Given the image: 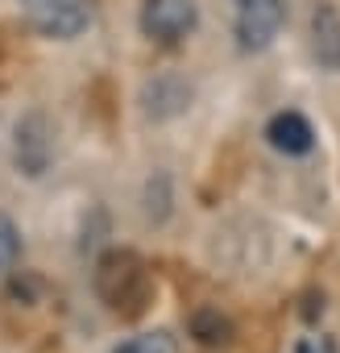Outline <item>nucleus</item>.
<instances>
[{
  "label": "nucleus",
  "mask_w": 340,
  "mask_h": 353,
  "mask_svg": "<svg viewBox=\"0 0 340 353\" xmlns=\"http://www.w3.org/2000/svg\"><path fill=\"white\" fill-rule=\"evenodd\" d=\"M96 295L108 303V312L116 316H141L149 295H153V279L141 254L133 250H108L96 262Z\"/></svg>",
  "instance_id": "nucleus-1"
},
{
  "label": "nucleus",
  "mask_w": 340,
  "mask_h": 353,
  "mask_svg": "<svg viewBox=\"0 0 340 353\" xmlns=\"http://www.w3.org/2000/svg\"><path fill=\"white\" fill-rule=\"evenodd\" d=\"M286 26V0H233V30L245 54L266 50Z\"/></svg>",
  "instance_id": "nucleus-2"
},
{
  "label": "nucleus",
  "mask_w": 340,
  "mask_h": 353,
  "mask_svg": "<svg viewBox=\"0 0 340 353\" xmlns=\"http://www.w3.org/2000/svg\"><path fill=\"white\" fill-rule=\"evenodd\" d=\"M25 21L54 42H71L92 26V0H21Z\"/></svg>",
  "instance_id": "nucleus-3"
},
{
  "label": "nucleus",
  "mask_w": 340,
  "mask_h": 353,
  "mask_svg": "<svg viewBox=\"0 0 340 353\" xmlns=\"http://www.w3.org/2000/svg\"><path fill=\"white\" fill-rule=\"evenodd\" d=\"M200 26V9L195 0H145L141 5V30L145 38L162 42V46H175L187 34H195Z\"/></svg>",
  "instance_id": "nucleus-4"
},
{
  "label": "nucleus",
  "mask_w": 340,
  "mask_h": 353,
  "mask_svg": "<svg viewBox=\"0 0 340 353\" xmlns=\"http://www.w3.org/2000/svg\"><path fill=\"white\" fill-rule=\"evenodd\" d=\"M311 54L319 67L340 71V13L332 5L311 9Z\"/></svg>",
  "instance_id": "nucleus-5"
},
{
  "label": "nucleus",
  "mask_w": 340,
  "mask_h": 353,
  "mask_svg": "<svg viewBox=\"0 0 340 353\" xmlns=\"http://www.w3.org/2000/svg\"><path fill=\"white\" fill-rule=\"evenodd\" d=\"M266 137H270V145H274L278 154H290V158L311 154V145H315V129H311L307 117H299V112H278V117L266 125Z\"/></svg>",
  "instance_id": "nucleus-6"
},
{
  "label": "nucleus",
  "mask_w": 340,
  "mask_h": 353,
  "mask_svg": "<svg viewBox=\"0 0 340 353\" xmlns=\"http://www.w3.org/2000/svg\"><path fill=\"white\" fill-rule=\"evenodd\" d=\"M191 336H195L200 345H208V349H220V345L233 341V324H229V316H220L216 307H200V312L191 316Z\"/></svg>",
  "instance_id": "nucleus-7"
},
{
  "label": "nucleus",
  "mask_w": 340,
  "mask_h": 353,
  "mask_svg": "<svg viewBox=\"0 0 340 353\" xmlns=\"http://www.w3.org/2000/svg\"><path fill=\"white\" fill-rule=\"evenodd\" d=\"M34 125H38V117H30V121L17 129V145H46V137H38ZM17 162H21L30 174H42V166H46V150H42V158H30L25 150H17Z\"/></svg>",
  "instance_id": "nucleus-8"
},
{
  "label": "nucleus",
  "mask_w": 340,
  "mask_h": 353,
  "mask_svg": "<svg viewBox=\"0 0 340 353\" xmlns=\"http://www.w3.org/2000/svg\"><path fill=\"white\" fill-rule=\"evenodd\" d=\"M17 258H21V237H17L13 221L0 216V274H9L17 266Z\"/></svg>",
  "instance_id": "nucleus-9"
},
{
  "label": "nucleus",
  "mask_w": 340,
  "mask_h": 353,
  "mask_svg": "<svg viewBox=\"0 0 340 353\" xmlns=\"http://www.w3.org/2000/svg\"><path fill=\"white\" fill-rule=\"evenodd\" d=\"M116 353H175V341H170L166 332H145V336L125 341Z\"/></svg>",
  "instance_id": "nucleus-10"
},
{
  "label": "nucleus",
  "mask_w": 340,
  "mask_h": 353,
  "mask_svg": "<svg viewBox=\"0 0 340 353\" xmlns=\"http://www.w3.org/2000/svg\"><path fill=\"white\" fill-rule=\"evenodd\" d=\"M295 353H336V345H332L328 336H303V341L295 345Z\"/></svg>",
  "instance_id": "nucleus-11"
}]
</instances>
